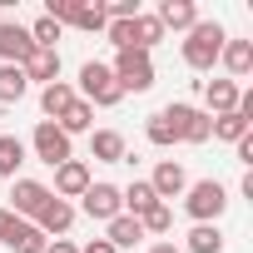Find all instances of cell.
Listing matches in <instances>:
<instances>
[{"label": "cell", "mask_w": 253, "mask_h": 253, "mask_svg": "<svg viewBox=\"0 0 253 253\" xmlns=\"http://www.w3.org/2000/svg\"><path fill=\"white\" fill-rule=\"evenodd\" d=\"M223 40H228V35H223L218 20H199V25L189 30V40H184V65H189V70H213Z\"/></svg>", "instance_id": "1"}, {"label": "cell", "mask_w": 253, "mask_h": 253, "mask_svg": "<svg viewBox=\"0 0 253 253\" xmlns=\"http://www.w3.org/2000/svg\"><path fill=\"white\" fill-rule=\"evenodd\" d=\"M80 89H84V104H99V109H114V104L124 99L114 70L99 65V60H84V65H80Z\"/></svg>", "instance_id": "2"}, {"label": "cell", "mask_w": 253, "mask_h": 253, "mask_svg": "<svg viewBox=\"0 0 253 253\" xmlns=\"http://www.w3.org/2000/svg\"><path fill=\"white\" fill-rule=\"evenodd\" d=\"M184 209H189L194 223H213V218L228 209V189H223L218 179H199V184L184 189Z\"/></svg>", "instance_id": "3"}, {"label": "cell", "mask_w": 253, "mask_h": 253, "mask_svg": "<svg viewBox=\"0 0 253 253\" xmlns=\"http://www.w3.org/2000/svg\"><path fill=\"white\" fill-rule=\"evenodd\" d=\"M164 119L174 124V139H184V144H209L213 139V114H204L194 104H164Z\"/></svg>", "instance_id": "4"}, {"label": "cell", "mask_w": 253, "mask_h": 253, "mask_svg": "<svg viewBox=\"0 0 253 253\" xmlns=\"http://www.w3.org/2000/svg\"><path fill=\"white\" fill-rule=\"evenodd\" d=\"M109 70H114V80H119V89H124V94H129V89H134V94H144V89L154 84V60H149L144 50H119V60H114Z\"/></svg>", "instance_id": "5"}, {"label": "cell", "mask_w": 253, "mask_h": 253, "mask_svg": "<svg viewBox=\"0 0 253 253\" xmlns=\"http://www.w3.org/2000/svg\"><path fill=\"white\" fill-rule=\"evenodd\" d=\"M30 144H35V154H40L50 169H60L65 159H75V154H70V134L60 129V124H50V119L35 124V139H30Z\"/></svg>", "instance_id": "6"}, {"label": "cell", "mask_w": 253, "mask_h": 253, "mask_svg": "<svg viewBox=\"0 0 253 253\" xmlns=\"http://www.w3.org/2000/svg\"><path fill=\"white\" fill-rule=\"evenodd\" d=\"M45 199H50V189L40 179H15L10 184V213L25 218V223H35V213L45 209Z\"/></svg>", "instance_id": "7"}, {"label": "cell", "mask_w": 253, "mask_h": 253, "mask_svg": "<svg viewBox=\"0 0 253 253\" xmlns=\"http://www.w3.org/2000/svg\"><path fill=\"white\" fill-rule=\"evenodd\" d=\"M80 204H84V213H89L94 223H109V218L124 213V199H119L114 184H89V189L80 194Z\"/></svg>", "instance_id": "8"}, {"label": "cell", "mask_w": 253, "mask_h": 253, "mask_svg": "<svg viewBox=\"0 0 253 253\" xmlns=\"http://www.w3.org/2000/svg\"><path fill=\"white\" fill-rule=\"evenodd\" d=\"M89 184H94L89 179V164H80V159H65L55 169V199H80Z\"/></svg>", "instance_id": "9"}, {"label": "cell", "mask_w": 253, "mask_h": 253, "mask_svg": "<svg viewBox=\"0 0 253 253\" xmlns=\"http://www.w3.org/2000/svg\"><path fill=\"white\" fill-rule=\"evenodd\" d=\"M70 223H75V204H70V199H55V194H50V199H45V209L35 213V228H40L45 238H50V233L60 238Z\"/></svg>", "instance_id": "10"}, {"label": "cell", "mask_w": 253, "mask_h": 253, "mask_svg": "<svg viewBox=\"0 0 253 253\" xmlns=\"http://www.w3.org/2000/svg\"><path fill=\"white\" fill-rule=\"evenodd\" d=\"M30 50H35V40L25 25H0V65H25Z\"/></svg>", "instance_id": "11"}, {"label": "cell", "mask_w": 253, "mask_h": 253, "mask_svg": "<svg viewBox=\"0 0 253 253\" xmlns=\"http://www.w3.org/2000/svg\"><path fill=\"white\" fill-rule=\"evenodd\" d=\"M149 189H154V199L164 204V199H179L184 189H189V174L174 164V159H164L159 169H154V179H149Z\"/></svg>", "instance_id": "12"}, {"label": "cell", "mask_w": 253, "mask_h": 253, "mask_svg": "<svg viewBox=\"0 0 253 253\" xmlns=\"http://www.w3.org/2000/svg\"><path fill=\"white\" fill-rule=\"evenodd\" d=\"M89 159H99V164H124L129 154H124V134L119 129H94L89 134Z\"/></svg>", "instance_id": "13"}, {"label": "cell", "mask_w": 253, "mask_h": 253, "mask_svg": "<svg viewBox=\"0 0 253 253\" xmlns=\"http://www.w3.org/2000/svg\"><path fill=\"white\" fill-rule=\"evenodd\" d=\"M139 238H144V223H139V218H129V213H119V218H109V223H104V243H109L114 253H119V248H134Z\"/></svg>", "instance_id": "14"}, {"label": "cell", "mask_w": 253, "mask_h": 253, "mask_svg": "<svg viewBox=\"0 0 253 253\" xmlns=\"http://www.w3.org/2000/svg\"><path fill=\"white\" fill-rule=\"evenodd\" d=\"M218 60L228 65V75H233V84L253 70V40H223V50H218Z\"/></svg>", "instance_id": "15"}, {"label": "cell", "mask_w": 253, "mask_h": 253, "mask_svg": "<svg viewBox=\"0 0 253 253\" xmlns=\"http://www.w3.org/2000/svg\"><path fill=\"white\" fill-rule=\"evenodd\" d=\"M20 70H25V80L55 84V80H60V50H30V60H25Z\"/></svg>", "instance_id": "16"}, {"label": "cell", "mask_w": 253, "mask_h": 253, "mask_svg": "<svg viewBox=\"0 0 253 253\" xmlns=\"http://www.w3.org/2000/svg\"><path fill=\"white\" fill-rule=\"evenodd\" d=\"M45 243H50V238H45L35 223H25V218H15V228L5 233V248H10V253H45Z\"/></svg>", "instance_id": "17"}, {"label": "cell", "mask_w": 253, "mask_h": 253, "mask_svg": "<svg viewBox=\"0 0 253 253\" xmlns=\"http://www.w3.org/2000/svg\"><path fill=\"white\" fill-rule=\"evenodd\" d=\"M154 20H159L164 30H194V25H199V10L189 5V0H164Z\"/></svg>", "instance_id": "18"}, {"label": "cell", "mask_w": 253, "mask_h": 253, "mask_svg": "<svg viewBox=\"0 0 253 253\" xmlns=\"http://www.w3.org/2000/svg\"><path fill=\"white\" fill-rule=\"evenodd\" d=\"M204 94H209V109H213V119H218V114H233V109H238V94H243V89H238L233 80H209Z\"/></svg>", "instance_id": "19"}, {"label": "cell", "mask_w": 253, "mask_h": 253, "mask_svg": "<svg viewBox=\"0 0 253 253\" xmlns=\"http://www.w3.org/2000/svg\"><path fill=\"white\" fill-rule=\"evenodd\" d=\"M65 25H75V30H104L109 20H104V5H99V0H75V5H70V20Z\"/></svg>", "instance_id": "20"}, {"label": "cell", "mask_w": 253, "mask_h": 253, "mask_svg": "<svg viewBox=\"0 0 253 253\" xmlns=\"http://www.w3.org/2000/svg\"><path fill=\"white\" fill-rule=\"evenodd\" d=\"M119 199H124V213H129V218H144L159 199H154V189H149V179H134L129 189H119Z\"/></svg>", "instance_id": "21"}, {"label": "cell", "mask_w": 253, "mask_h": 253, "mask_svg": "<svg viewBox=\"0 0 253 253\" xmlns=\"http://www.w3.org/2000/svg\"><path fill=\"white\" fill-rule=\"evenodd\" d=\"M70 104H75V89H70L65 80H55V84H45V89H40V109L50 114V124H55V119L70 109Z\"/></svg>", "instance_id": "22"}, {"label": "cell", "mask_w": 253, "mask_h": 253, "mask_svg": "<svg viewBox=\"0 0 253 253\" xmlns=\"http://www.w3.org/2000/svg\"><path fill=\"white\" fill-rule=\"evenodd\" d=\"M25 89H30V80H25V70H20V65H0V104L25 99Z\"/></svg>", "instance_id": "23"}, {"label": "cell", "mask_w": 253, "mask_h": 253, "mask_svg": "<svg viewBox=\"0 0 253 253\" xmlns=\"http://www.w3.org/2000/svg\"><path fill=\"white\" fill-rule=\"evenodd\" d=\"M189 253H223V233H218V223H194V233H189Z\"/></svg>", "instance_id": "24"}, {"label": "cell", "mask_w": 253, "mask_h": 253, "mask_svg": "<svg viewBox=\"0 0 253 253\" xmlns=\"http://www.w3.org/2000/svg\"><path fill=\"white\" fill-rule=\"evenodd\" d=\"M20 164H25V144L15 134H0V179H15Z\"/></svg>", "instance_id": "25"}, {"label": "cell", "mask_w": 253, "mask_h": 253, "mask_svg": "<svg viewBox=\"0 0 253 253\" xmlns=\"http://www.w3.org/2000/svg\"><path fill=\"white\" fill-rule=\"evenodd\" d=\"M89 124H94V104H84V99H75V104L60 114V129H65V134H84Z\"/></svg>", "instance_id": "26"}, {"label": "cell", "mask_w": 253, "mask_h": 253, "mask_svg": "<svg viewBox=\"0 0 253 253\" xmlns=\"http://www.w3.org/2000/svg\"><path fill=\"white\" fill-rule=\"evenodd\" d=\"M159 40H164V25H159L154 15H134V50H144V55H149Z\"/></svg>", "instance_id": "27"}, {"label": "cell", "mask_w": 253, "mask_h": 253, "mask_svg": "<svg viewBox=\"0 0 253 253\" xmlns=\"http://www.w3.org/2000/svg\"><path fill=\"white\" fill-rule=\"evenodd\" d=\"M243 134H248V119H243L238 109H233V114H218V119H213V139H228V144H238Z\"/></svg>", "instance_id": "28"}, {"label": "cell", "mask_w": 253, "mask_h": 253, "mask_svg": "<svg viewBox=\"0 0 253 253\" xmlns=\"http://www.w3.org/2000/svg\"><path fill=\"white\" fill-rule=\"evenodd\" d=\"M144 134H149V144H159V149H169V144H174V124L164 119V109H159V114H149Z\"/></svg>", "instance_id": "29"}, {"label": "cell", "mask_w": 253, "mask_h": 253, "mask_svg": "<svg viewBox=\"0 0 253 253\" xmlns=\"http://www.w3.org/2000/svg\"><path fill=\"white\" fill-rule=\"evenodd\" d=\"M104 35H109V45H114V50H134V20H109V25H104Z\"/></svg>", "instance_id": "30"}, {"label": "cell", "mask_w": 253, "mask_h": 253, "mask_svg": "<svg viewBox=\"0 0 253 253\" xmlns=\"http://www.w3.org/2000/svg\"><path fill=\"white\" fill-rule=\"evenodd\" d=\"M139 223H144V233H169V228H174V213H169V204H154Z\"/></svg>", "instance_id": "31"}, {"label": "cell", "mask_w": 253, "mask_h": 253, "mask_svg": "<svg viewBox=\"0 0 253 253\" xmlns=\"http://www.w3.org/2000/svg\"><path fill=\"white\" fill-rule=\"evenodd\" d=\"M238 164H253V134L238 139Z\"/></svg>", "instance_id": "32"}, {"label": "cell", "mask_w": 253, "mask_h": 253, "mask_svg": "<svg viewBox=\"0 0 253 253\" xmlns=\"http://www.w3.org/2000/svg\"><path fill=\"white\" fill-rule=\"evenodd\" d=\"M45 253H80V248H75V243H65V238H50V243H45Z\"/></svg>", "instance_id": "33"}, {"label": "cell", "mask_w": 253, "mask_h": 253, "mask_svg": "<svg viewBox=\"0 0 253 253\" xmlns=\"http://www.w3.org/2000/svg\"><path fill=\"white\" fill-rule=\"evenodd\" d=\"M10 228H15V213H10V209H0V243H5Z\"/></svg>", "instance_id": "34"}, {"label": "cell", "mask_w": 253, "mask_h": 253, "mask_svg": "<svg viewBox=\"0 0 253 253\" xmlns=\"http://www.w3.org/2000/svg\"><path fill=\"white\" fill-rule=\"evenodd\" d=\"M80 253H114V248H109V243H104V238H89V243H84V248H80Z\"/></svg>", "instance_id": "35"}, {"label": "cell", "mask_w": 253, "mask_h": 253, "mask_svg": "<svg viewBox=\"0 0 253 253\" xmlns=\"http://www.w3.org/2000/svg\"><path fill=\"white\" fill-rule=\"evenodd\" d=\"M149 253H179V248H174V243H154Z\"/></svg>", "instance_id": "36"}]
</instances>
